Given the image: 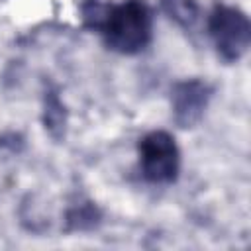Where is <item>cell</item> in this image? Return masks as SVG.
Returning a JSON list of instances; mask_svg holds the SVG:
<instances>
[{"instance_id":"3","label":"cell","mask_w":251,"mask_h":251,"mask_svg":"<svg viewBox=\"0 0 251 251\" xmlns=\"http://www.w3.org/2000/svg\"><path fill=\"white\" fill-rule=\"evenodd\" d=\"M137 167L149 184H175L180 175V149L176 139L165 129L143 133L137 141Z\"/></svg>"},{"instance_id":"4","label":"cell","mask_w":251,"mask_h":251,"mask_svg":"<svg viewBox=\"0 0 251 251\" xmlns=\"http://www.w3.org/2000/svg\"><path fill=\"white\" fill-rule=\"evenodd\" d=\"M212 96H214V86L200 76L176 80L171 86V94H169L173 122L182 129H190L198 126L210 106Z\"/></svg>"},{"instance_id":"5","label":"cell","mask_w":251,"mask_h":251,"mask_svg":"<svg viewBox=\"0 0 251 251\" xmlns=\"http://www.w3.org/2000/svg\"><path fill=\"white\" fill-rule=\"evenodd\" d=\"M100 222H102L100 208L92 200H86V198L73 202L65 214V229L71 233L92 231L100 226Z\"/></svg>"},{"instance_id":"7","label":"cell","mask_w":251,"mask_h":251,"mask_svg":"<svg viewBox=\"0 0 251 251\" xmlns=\"http://www.w3.org/2000/svg\"><path fill=\"white\" fill-rule=\"evenodd\" d=\"M43 126L53 139H61L65 135L67 112L59 92L53 88H47L43 92Z\"/></svg>"},{"instance_id":"6","label":"cell","mask_w":251,"mask_h":251,"mask_svg":"<svg viewBox=\"0 0 251 251\" xmlns=\"http://www.w3.org/2000/svg\"><path fill=\"white\" fill-rule=\"evenodd\" d=\"M159 6L163 14L184 31H192L202 16L200 4L196 0H159Z\"/></svg>"},{"instance_id":"1","label":"cell","mask_w":251,"mask_h":251,"mask_svg":"<svg viewBox=\"0 0 251 251\" xmlns=\"http://www.w3.org/2000/svg\"><path fill=\"white\" fill-rule=\"evenodd\" d=\"M82 18L100 33L104 45L120 55H137L153 39V12L145 0H122L110 6L88 2Z\"/></svg>"},{"instance_id":"2","label":"cell","mask_w":251,"mask_h":251,"mask_svg":"<svg viewBox=\"0 0 251 251\" xmlns=\"http://www.w3.org/2000/svg\"><path fill=\"white\" fill-rule=\"evenodd\" d=\"M206 29L218 59L227 65L243 59L251 43V22L241 8L216 2L208 12Z\"/></svg>"}]
</instances>
